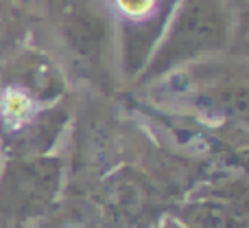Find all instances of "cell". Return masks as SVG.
<instances>
[{
  "label": "cell",
  "mask_w": 249,
  "mask_h": 228,
  "mask_svg": "<svg viewBox=\"0 0 249 228\" xmlns=\"http://www.w3.org/2000/svg\"><path fill=\"white\" fill-rule=\"evenodd\" d=\"M234 13L225 0H177L136 83H153L230 46Z\"/></svg>",
  "instance_id": "6da1fadb"
},
{
  "label": "cell",
  "mask_w": 249,
  "mask_h": 228,
  "mask_svg": "<svg viewBox=\"0 0 249 228\" xmlns=\"http://www.w3.org/2000/svg\"><path fill=\"white\" fill-rule=\"evenodd\" d=\"M48 16L74 64L88 75L105 73L116 35L103 4L99 0H48Z\"/></svg>",
  "instance_id": "7a4b0ae2"
},
{
  "label": "cell",
  "mask_w": 249,
  "mask_h": 228,
  "mask_svg": "<svg viewBox=\"0 0 249 228\" xmlns=\"http://www.w3.org/2000/svg\"><path fill=\"white\" fill-rule=\"evenodd\" d=\"M64 160L53 154L0 163V213L29 220L46 213L64 185Z\"/></svg>",
  "instance_id": "3957f363"
},
{
  "label": "cell",
  "mask_w": 249,
  "mask_h": 228,
  "mask_svg": "<svg viewBox=\"0 0 249 228\" xmlns=\"http://www.w3.org/2000/svg\"><path fill=\"white\" fill-rule=\"evenodd\" d=\"M109 13L121 70L136 79L151 57L177 0H99Z\"/></svg>",
  "instance_id": "277c9868"
},
{
  "label": "cell",
  "mask_w": 249,
  "mask_h": 228,
  "mask_svg": "<svg viewBox=\"0 0 249 228\" xmlns=\"http://www.w3.org/2000/svg\"><path fill=\"white\" fill-rule=\"evenodd\" d=\"M2 77V86L24 92L39 105L57 104L66 88L59 66L39 51H24L16 55L7 64Z\"/></svg>",
  "instance_id": "5b68a950"
},
{
  "label": "cell",
  "mask_w": 249,
  "mask_h": 228,
  "mask_svg": "<svg viewBox=\"0 0 249 228\" xmlns=\"http://www.w3.org/2000/svg\"><path fill=\"white\" fill-rule=\"evenodd\" d=\"M68 123V110L59 104L42 105L29 121L0 138L4 158H33L53 151Z\"/></svg>",
  "instance_id": "8992f818"
}]
</instances>
